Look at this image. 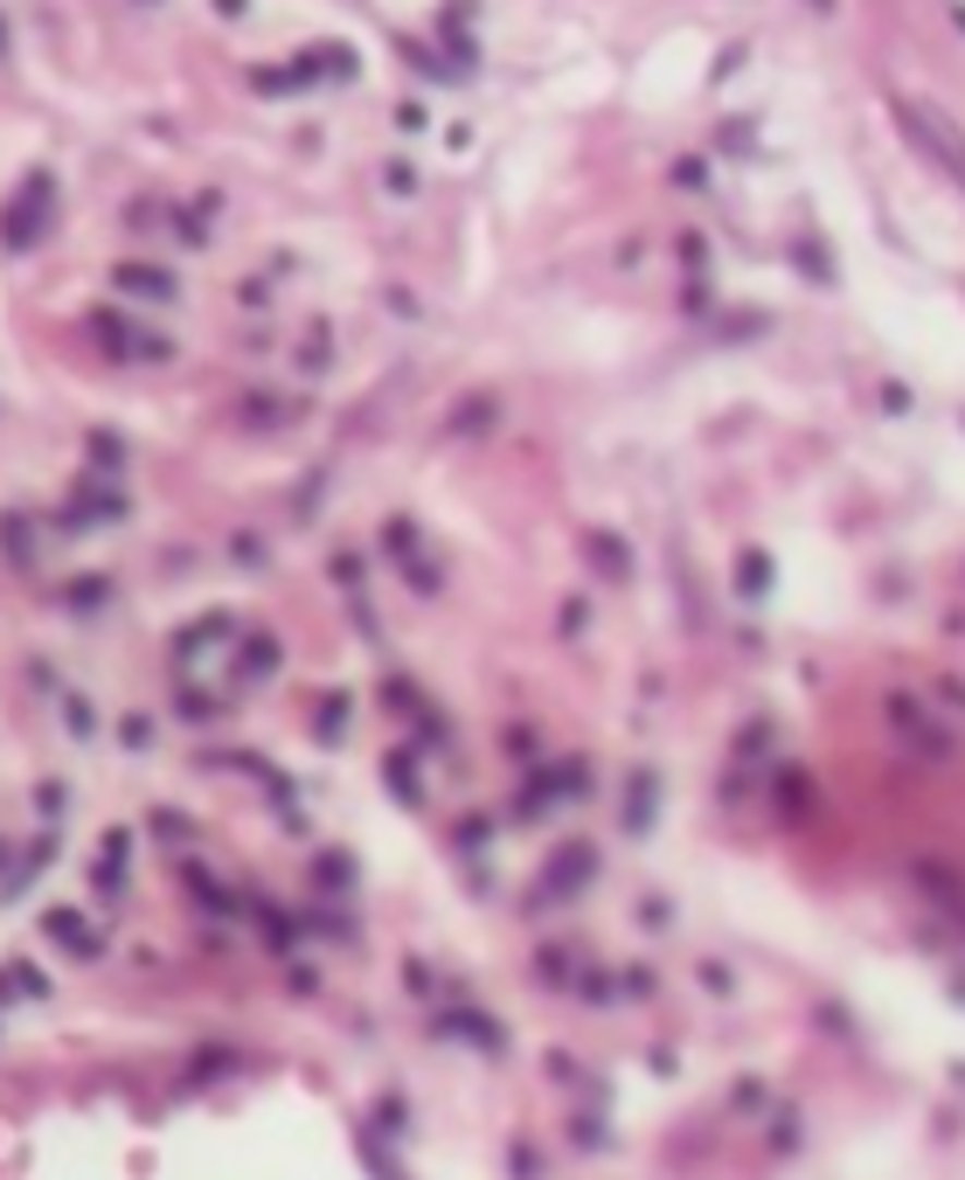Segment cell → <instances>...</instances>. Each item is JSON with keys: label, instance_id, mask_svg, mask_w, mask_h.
I'll return each instance as SVG.
<instances>
[{"label": "cell", "instance_id": "6da1fadb", "mask_svg": "<svg viewBox=\"0 0 965 1180\" xmlns=\"http://www.w3.org/2000/svg\"><path fill=\"white\" fill-rule=\"evenodd\" d=\"M889 111H896V125L910 132V146H917V154H924V160H938L944 174H952V181L965 188V132H958L952 119H944L938 105H924V98H903V91L889 98Z\"/></svg>", "mask_w": 965, "mask_h": 1180}, {"label": "cell", "instance_id": "7a4b0ae2", "mask_svg": "<svg viewBox=\"0 0 965 1180\" xmlns=\"http://www.w3.org/2000/svg\"><path fill=\"white\" fill-rule=\"evenodd\" d=\"M43 195H49V181L35 174V181H28V195H22V216H14V230H8L14 243H22V237H35V222H43Z\"/></svg>", "mask_w": 965, "mask_h": 1180}, {"label": "cell", "instance_id": "3957f363", "mask_svg": "<svg viewBox=\"0 0 965 1180\" xmlns=\"http://www.w3.org/2000/svg\"><path fill=\"white\" fill-rule=\"evenodd\" d=\"M812 8H820V14H827V8H834V0H812Z\"/></svg>", "mask_w": 965, "mask_h": 1180}]
</instances>
